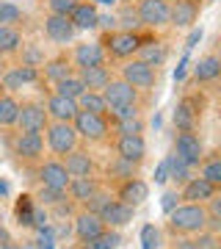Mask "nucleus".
Listing matches in <instances>:
<instances>
[{"instance_id": "nucleus-1", "label": "nucleus", "mask_w": 221, "mask_h": 249, "mask_svg": "<svg viewBox=\"0 0 221 249\" xmlns=\"http://www.w3.org/2000/svg\"><path fill=\"white\" fill-rule=\"evenodd\" d=\"M204 230H210V216L204 211V205L180 202L166 213V232L171 238L196 235V232H204Z\"/></svg>"}, {"instance_id": "nucleus-2", "label": "nucleus", "mask_w": 221, "mask_h": 249, "mask_svg": "<svg viewBox=\"0 0 221 249\" xmlns=\"http://www.w3.org/2000/svg\"><path fill=\"white\" fill-rule=\"evenodd\" d=\"M97 42L102 45L108 61H127V58H136V53H138L141 34L122 31V28H111V31H102L100 34Z\"/></svg>"}, {"instance_id": "nucleus-3", "label": "nucleus", "mask_w": 221, "mask_h": 249, "mask_svg": "<svg viewBox=\"0 0 221 249\" xmlns=\"http://www.w3.org/2000/svg\"><path fill=\"white\" fill-rule=\"evenodd\" d=\"M72 127L78 130L80 142H86V144H108L114 139V130H111V122H108L105 114L78 111L75 119H72Z\"/></svg>"}, {"instance_id": "nucleus-4", "label": "nucleus", "mask_w": 221, "mask_h": 249, "mask_svg": "<svg viewBox=\"0 0 221 249\" xmlns=\"http://www.w3.org/2000/svg\"><path fill=\"white\" fill-rule=\"evenodd\" d=\"M44 147H47L50 155L64 158V155H69L72 150L80 147V136L72 127V122H50L44 127Z\"/></svg>"}, {"instance_id": "nucleus-5", "label": "nucleus", "mask_w": 221, "mask_h": 249, "mask_svg": "<svg viewBox=\"0 0 221 249\" xmlns=\"http://www.w3.org/2000/svg\"><path fill=\"white\" fill-rule=\"evenodd\" d=\"M202 111H204V97L199 94H186L174 106V114H171V124L174 130H183V133H196V127L202 122Z\"/></svg>"}, {"instance_id": "nucleus-6", "label": "nucleus", "mask_w": 221, "mask_h": 249, "mask_svg": "<svg viewBox=\"0 0 221 249\" xmlns=\"http://www.w3.org/2000/svg\"><path fill=\"white\" fill-rule=\"evenodd\" d=\"M119 78L127 80L133 89H138V91H152L158 86L160 70L138 61V58H127V61H122V67H119Z\"/></svg>"}, {"instance_id": "nucleus-7", "label": "nucleus", "mask_w": 221, "mask_h": 249, "mask_svg": "<svg viewBox=\"0 0 221 249\" xmlns=\"http://www.w3.org/2000/svg\"><path fill=\"white\" fill-rule=\"evenodd\" d=\"M11 152H14L22 163H39V160H44V155H47L44 136L42 133H22V130H17L14 139H11Z\"/></svg>"}, {"instance_id": "nucleus-8", "label": "nucleus", "mask_w": 221, "mask_h": 249, "mask_svg": "<svg viewBox=\"0 0 221 249\" xmlns=\"http://www.w3.org/2000/svg\"><path fill=\"white\" fill-rule=\"evenodd\" d=\"M50 124V116L44 111V103L39 100H22L17 116V130L22 133H44V127Z\"/></svg>"}, {"instance_id": "nucleus-9", "label": "nucleus", "mask_w": 221, "mask_h": 249, "mask_svg": "<svg viewBox=\"0 0 221 249\" xmlns=\"http://www.w3.org/2000/svg\"><path fill=\"white\" fill-rule=\"evenodd\" d=\"M36 180H39V186H50V188H58V191H67L72 178H69V172H67V166H64V160L50 155V158H44L36 163Z\"/></svg>"}, {"instance_id": "nucleus-10", "label": "nucleus", "mask_w": 221, "mask_h": 249, "mask_svg": "<svg viewBox=\"0 0 221 249\" xmlns=\"http://www.w3.org/2000/svg\"><path fill=\"white\" fill-rule=\"evenodd\" d=\"M138 19L147 31H163L169 28V0H138L136 3Z\"/></svg>"}, {"instance_id": "nucleus-11", "label": "nucleus", "mask_w": 221, "mask_h": 249, "mask_svg": "<svg viewBox=\"0 0 221 249\" xmlns=\"http://www.w3.org/2000/svg\"><path fill=\"white\" fill-rule=\"evenodd\" d=\"M141 94L144 91L133 89L127 80L122 78H111L108 86L102 89V97H105L108 108H124V106H141Z\"/></svg>"}, {"instance_id": "nucleus-12", "label": "nucleus", "mask_w": 221, "mask_h": 249, "mask_svg": "<svg viewBox=\"0 0 221 249\" xmlns=\"http://www.w3.org/2000/svg\"><path fill=\"white\" fill-rule=\"evenodd\" d=\"M171 152H174L177 158H183L188 163V166H199L204 160V144H202V139L196 133H183V130H177L174 133V147H171Z\"/></svg>"}, {"instance_id": "nucleus-13", "label": "nucleus", "mask_w": 221, "mask_h": 249, "mask_svg": "<svg viewBox=\"0 0 221 249\" xmlns=\"http://www.w3.org/2000/svg\"><path fill=\"white\" fill-rule=\"evenodd\" d=\"M44 36L58 47H67L75 42V36H78V28L72 22L69 17H61V14H47L44 17Z\"/></svg>"}, {"instance_id": "nucleus-14", "label": "nucleus", "mask_w": 221, "mask_h": 249, "mask_svg": "<svg viewBox=\"0 0 221 249\" xmlns=\"http://www.w3.org/2000/svg\"><path fill=\"white\" fill-rule=\"evenodd\" d=\"M108 144L114 147V155L130 160L136 166H141L147 160V139L144 136H114Z\"/></svg>"}, {"instance_id": "nucleus-15", "label": "nucleus", "mask_w": 221, "mask_h": 249, "mask_svg": "<svg viewBox=\"0 0 221 249\" xmlns=\"http://www.w3.org/2000/svg\"><path fill=\"white\" fill-rule=\"evenodd\" d=\"M111 191H114V196L119 199V202L130 205V208H138V205H144L147 199H150V183H147L141 175H138V178L124 180V183L114 186Z\"/></svg>"}, {"instance_id": "nucleus-16", "label": "nucleus", "mask_w": 221, "mask_h": 249, "mask_svg": "<svg viewBox=\"0 0 221 249\" xmlns=\"http://www.w3.org/2000/svg\"><path fill=\"white\" fill-rule=\"evenodd\" d=\"M39 75H42V83L55 86V83H61L64 78L75 75V64H72L69 53H58V55H53V58H44V64L39 67Z\"/></svg>"}, {"instance_id": "nucleus-17", "label": "nucleus", "mask_w": 221, "mask_h": 249, "mask_svg": "<svg viewBox=\"0 0 221 249\" xmlns=\"http://www.w3.org/2000/svg\"><path fill=\"white\" fill-rule=\"evenodd\" d=\"M44 111L50 116V122H72L75 114H78V100H69L58 94V91H47V97H44Z\"/></svg>"}, {"instance_id": "nucleus-18", "label": "nucleus", "mask_w": 221, "mask_h": 249, "mask_svg": "<svg viewBox=\"0 0 221 249\" xmlns=\"http://www.w3.org/2000/svg\"><path fill=\"white\" fill-rule=\"evenodd\" d=\"M191 80L194 83H202V86H213L221 80V53H204L199 61L194 64L191 70Z\"/></svg>"}, {"instance_id": "nucleus-19", "label": "nucleus", "mask_w": 221, "mask_h": 249, "mask_svg": "<svg viewBox=\"0 0 221 249\" xmlns=\"http://www.w3.org/2000/svg\"><path fill=\"white\" fill-rule=\"evenodd\" d=\"M64 166L69 172V178H97V160L91 158V152L78 147V150H72L69 155H64Z\"/></svg>"}, {"instance_id": "nucleus-20", "label": "nucleus", "mask_w": 221, "mask_h": 249, "mask_svg": "<svg viewBox=\"0 0 221 249\" xmlns=\"http://www.w3.org/2000/svg\"><path fill=\"white\" fill-rule=\"evenodd\" d=\"M196 17H199V3H191V0H169V28H177V31L194 28Z\"/></svg>"}, {"instance_id": "nucleus-21", "label": "nucleus", "mask_w": 221, "mask_h": 249, "mask_svg": "<svg viewBox=\"0 0 221 249\" xmlns=\"http://www.w3.org/2000/svg\"><path fill=\"white\" fill-rule=\"evenodd\" d=\"M216 194H219V188L213 186V183H207L202 175H194L188 183H183V186H180V202L204 205L207 199H213Z\"/></svg>"}, {"instance_id": "nucleus-22", "label": "nucleus", "mask_w": 221, "mask_h": 249, "mask_svg": "<svg viewBox=\"0 0 221 249\" xmlns=\"http://www.w3.org/2000/svg\"><path fill=\"white\" fill-rule=\"evenodd\" d=\"M69 58H72V64H75V70H83V67H97V64H108L105 50H102L100 42H78V45L72 47Z\"/></svg>"}, {"instance_id": "nucleus-23", "label": "nucleus", "mask_w": 221, "mask_h": 249, "mask_svg": "<svg viewBox=\"0 0 221 249\" xmlns=\"http://www.w3.org/2000/svg\"><path fill=\"white\" fill-rule=\"evenodd\" d=\"M3 75V86L6 91H19L22 86H31V83H42V75L36 67H25V64H14L9 67L6 72H0Z\"/></svg>"}, {"instance_id": "nucleus-24", "label": "nucleus", "mask_w": 221, "mask_h": 249, "mask_svg": "<svg viewBox=\"0 0 221 249\" xmlns=\"http://www.w3.org/2000/svg\"><path fill=\"white\" fill-rule=\"evenodd\" d=\"M136 58H138V61H144V64H150V67H155V70H160V67L169 61V42H166V39H160V36L155 34L150 42H144V45L138 47Z\"/></svg>"}, {"instance_id": "nucleus-25", "label": "nucleus", "mask_w": 221, "mask_h": 249, "mask_svg": "<svg viewBox=\"0 0 221 249\" xmlns=\"http://www.w3.org/2000/svg\"><path fill=\"white\" fill-rule=\"evenodd\" d=\"M133 216H136V208L119 202V199L114 196V199L102 208L100 219H102V222H105V227H111V230H122V227H127V224L133 222Z\"/></svg>"}, {"instance_id": "nucleus-26", "label": "nucleus", "mask_w": 221, "mask_h": 249, "mask_svg": "<svg viewBox=\"0 0 221 249\" xmlns=\"http://www.w3.org/2000/svg\"><path fill=\"white\" fill-rule=\"evenodd\" d=\"M138 169H141V166H136L130 160L114 155V158L105 163V180H102V183H105L108 188H114V186H119V183H124V180L138 178Z\"/></svg>"}, {"instance_id": "nucleus-27", "label": "nucleus", "mask_w": 221, "mask_h": 249, "mask_svg": "<svg viewBox=\"0 0 221 249\" xmlns=\"http://www.w3.org/2000/svg\"><path fill=\"white\" fill-rule=\"evenodd\" d=\"M105 186L100 178H72L69 186H67V196H69L72 205H83L86 199H91V196L97 194L100 188Z\"/></svg>"}, {"instance_id": "nucleus-28", "label": "nucleus", "mask_w": 221, "mask_h": 249, "mask_svg": "<svg viewBox=\"0 0 221 249\" xmlns=\"http://www.w3.org/2000/svg\"><path fill=\"white\" fill-rule=\"evenodd\" d=\"M69 19L75 22L78 31H97L100 25V11L91 0H78L75 9L69 11Z\"/></svg>"}, {"instance_id": "nucleus-29", "label": "nucleus", "mask_w": 221, "mask_h": 249, "mask_svg": "<svg viewBox=\"0 0 221 249\" xmlns=\"http://www.w3.org/2000/svg\"><path fill=\"white\" fill-rule=\"evenodd\" d=\"M102 230H105V222L100 219V213H91V211L80 208L78 216H75V238L88 241V238H94V235H100Z\"/></svg>"}, {"instance_id": "nucleus-30", "label": "nucleus", "mask_w": 221, "mask_h": 249, "mask_svg": "<svg viewBox=\"0 0 221 249\" xmlns=\"http://www.w3.org/2000/svg\"><path fill=\"white\" fill-rule=\"evenodd\" d=\"M75 75L80 78V83H83L88 91H102V89L108 86V80L114 78V72L108 70V64H97V67H83V70H75Z\"/></svg>"}, {"instance_id": "nucleus-31", "label": "nucleus", "mask_w": 221, "mask_h": 249, "mask_svg": "<svg viewBox=\"0 0 221 249\" xmlns=\"http://www.w3.org/2000/svg\"><path fill=\"white\" fill-rule=\"evenodd\" d=\"M22 45V31L17 25H0V58H17Z\"/></svg>"}, {"instance_id": "nucleus-32", "label": "nucleus", "mask_w": 221, "mask_h": 249, "mask_svg": "<svg viewBox=\"0 0 221 249\" xmlns=\"http://www.w3.org/2000/svg\"><path fill=\"white\" fill-rule=\"evenodd\" d=\"M219 235L213 230L196 232V235H183V238H171V249H216Z\"/></svg>"}, {"instance_id": "nucleus-33", "label": "nucleus", "mask_w": 221, "mask_h": 249, "mask_svg": "<svg viewBox=\"0 0 221 249\" xmlns=\"http://www.w3.org/2000/svg\"><path fill=\"white\" fill-rule=\"evenodd\" d=\"M19 116V100L11 91L0 94V130H14Z\"/></svg>"}, {"instance_id": "nucleus-34", "label": "nucleus", "mask_w": 221, "mask_h": 249, "mask_svg": "<svg viewBox=\"0 0 221 249\" xmlns=\"http://www.w3.org/2000/svg\"><path fill=\"white\" fill-rule=\"evenodd\" d=\"M119 244H122V235H119V230H111V227H105V230L100 232V235H94V238L78 241V247H75V249H116Z\"/></svg>"}, {"instance_id": "nucleus-35", "label": "nucleus", "mask_w": 221, "mask_h": 249, "mask_svg": "<svg viewBox=\"0 0 221 249\" xmlns=\"http://www.w3.org/2000/svg\"><path fill=\"white\" fill-rule=\"evenodd\" d=\"M36 205H42V208H58V211H64L67 208V191H58V188H50V186H39L34 194Z\"/></svg>"}, {"instance_id": "nucleus-36", "label": "nucleus", "mask_w": 221, "mask_h": 249, "mask_svg": "<svg viewBox=\"0 0 221 249\" xmlns=\"http://www.w3.org/2000/svg\"><path fill=\"white\" fill-rule=\"evenodd\" d=\"M166 175L171 180H174L177 186H183V183H188V180L194 178V166H188L183 158H177L174 152L169 155V160H166Z\"/></svg>"}, {"instance_id": "nucleus-37", "label": "nucleus", "mask_w": 221, "mask_h": 249, "mask_svg": "<svg viewBox=\"0 0 221 249\" xmlns=\"http://www.w3.org/2000/svg\"><path fill=\"white\" fill-rule=\"evenodd\" d=\"M116 22H119V28H122V31H133V34H141V31H147V28L141 25V19H138L136 3H124L122 9H119V14H116Z\"/></svg>"}, {"instance_id": "nucleus-38", "label": "nucleus", "mask_w": 221, "mask_h": 249, "mask_svg": "<svg viewBox=\"0 0 221 249\" xmlns=\"http://www.w3.org/2000/svg\"><path fill=\"white\" fill-rule=\"evenodd\" d=\"M196 169H199V175H202L207 183H213V186L221 191V155L219 152H216V155H204V160Z\"/></svg>"}, {"instance_id": "nucleus-39", "label": "nucleus", "mask_w": 221, "mask_h": 249, "mask_svg": "<svg viewBox=\"0 0 221 249\" xmlns=\"http://www.w3.org/2000/svg\"><path fill=\"white\" fill-rule=\"evenodd\" d=\"M78 108L80 111H88V114H108V103L102 97V91H83L78 97Z\"/></svg>"}, {"instance_id": "nucleus-40", "label": "nucleus", "mask_w": 221, "mask_h": 249, "mask_svg": "<svg viewBox=\"0 0 221 249\" xmlns=\"http://www.w3.org/2000/svg\"><path fill=\"white\" fill-rule=\"evenodd\" d=\"M144 114L133 116V119H119V122H111V130L114 136H144Z\"/></svg>"}, {"instance_id": "nucleus-41", "label": "nucleus", "mask_w": 221, "mask_h": 249, "mask_svg": "<svg viewBox=\"0 0 221 249\" xmlns=\"http://www.w3.org/2000/svg\"><path fill=\"white\" fill-rule=\"evenodd\" d=\"M53 91H58V94H64V97H69V100H78L83 91H86V86L80 83L78 75H69V78H64L61 83H55Z\"/></svg>"}, {"instance_id": "nucleus-42", "label": "nucleus", "mask_w": 221, "mask_h": 249, "mask_svg": "<svg viewBox=\"0 0 221 249\" xmlns=\"http://www.w3.org/2000/svg\"><path fill=\"white\" fill-rule=\"evenodd\" d=\"M111 199H114V191H111L108 186H102L97 194L91 196V199H86V202L80 205V208H83V211H91V213H102V208H105Z\"/></svg>"}, {"instance_id": "nucleus-43", "label": "nucleus", "mask_w": 221, "mask_h": 249, "mask_svg": "<svg viewBox=\"0 0 221 249\" xmlns=\"http://www.w3.org/2000/svg\"><path fill=\"white\" fill-rule=\"evenodd\" d=\"M25 22V14L22 9H17L14 3H0V25H22Z\"/></svg>"}, {"instance_id": "nucleus-44", "label": "nucleus", "mask_w": 221, "mask_h": 249, "mask_svg": "<svg viewBox=\"0 0 221 249\" xmlns=\"http://www.w3.org/2000/svg\"><path fill=\"white\" fill-rule=\"evenodd\" d=\"M17 55H19V64H25V67H36L39 70L44 64V53L36 45H22V50Z\"/></svg>"}, {"instance_id": "nucleus-45", "label": "nucleus", "mask_w": 221, "mask_h": 249, "mask_svg": "<svg viewBox=\"0 0 221 249\" xmlns=\"http://www.w3.org/2000/svg\"><path fill=\"white\" fill-rule=\"evenodd\" d=\"M141 247L144 249H160V230L155 224H147L141 230Z\"/></svg>"}, {"instance_id": "nucleus-46", "label": "nucleus", "mask_w": 221, "mask_h": 249, "mask_svg": "<svg viewBox=\"0 0 221 249\" xmlns=\"http://www.w3.org/2000/svg\"><path fill=\"white\" fill-rule=\"evenodd\" d=\"M78 0H47V14H61V17H69V11L75 9Z\"/></svg>"}, {"instance_id": "nucleus-47", "label": "nucleus", "mask_w": 221, "mask_h": 249, "mask_svg": "<svg viewBox=\"0 0 221 249\" xmlns=\"http://www.w3.org/2000/svg\"><path fill=\"white\" fill-rule=\"evenodd\" d=\"M204 211H207V216H210V230H213V227L221 222V191L213 196V199L204 202Z\"/></svg>"}, {"instance_id": "nucleus-48", "label": "nucleus", "mask_w": 221, "mask_h": 249, "mask_svg": "<svg viewBox=\"0 0 221 249\" xmlns=\"http://www.w3.org/2000/svg\"><path fill=\"white\" fill-rule=\"evenodd\" d=\"M177 205H180V191H166V196H163V211L169 213Z\"/></svg>"}, {"instance_id": "nucleus-49", "label": "nucleus", "mask_w": 221, "mask_h": 249, "mask_svg": "<svg viewBox=\"0 0 221 249\" xmlns=\"http://www.w3.org/2000/svg\"><path fill=\"white\" fill-rule=\"evenodd\" d=\"M9 241H14V238H11V232L0 224V247H3V244H9Z\"/></svg>"}, {"instance_id": "nucleus-50", "label": "nucleus", "mask_w": 221, "mask_h": 249, "mask_svg": "<svg viewBox=\"0 0 221 249\" xmlns=\"http://www.w3.org/2000/svg\"><path fill=\"white\" fill-rule=\"evenodd\" d=\"M0 249H22V247H19L17 241H9V244H3V247H0Z\"/></svg>"}, {"instance_id": "nucleus-51", "label": "nucleus", "mask_w": 221, "mask_h": 249, "mask_svg": "<svg viewBox=\"0 0 221 249\" xmlns=\"http://www.w3.org/2000/svg\"><path fill=\"white\" fill-rule=\"evenodd\" d=\"M213 91H216V100L221 103V80H219V83H213Z\"/></svg>"}, {"instance_id": "nucleus-52", "label": "nucleus", "mask_w": 221, "mask_h": 249, "mask_svg": "<svg viewBox=\"0 0 221 249\" xmlns=\"http://www.w3.org/2000/svg\"><path fill=\"white\" fill-rule=\"evenodd\" d=\"M213 232H216V235H219V238H221V222L216 224V227H213Z\"/></svg>"}, {"instance_id": "nucleus-53", "label": "nucleus", "mask_w": 221, "mask_h": 249, "mask_svg": "<svg viewBox=\"0 0 221 249\" xmlns=\"http://www.w3.org/2000/svg\"><path fill=\"white\" fill-rule=\"evenodd\" d=\"M3 91H6V86H3V75H0V94H3Z\"/></svg>"}, {"instance_id": "nucleus-54", "label": "nucleus", "mask_w": 221, "mask_h": 249, "mask_svg": "<svg viewBox=\"0 0 221 249\" xmlns=\"http://www.w3.org/2000/svg\"><path fill=\"white\" fill-rule=\"evenodd\" d=\"M100 3H108V6H114L116 0H100Z\"/></svg>"}, {"instance_id": "nucleus-55", "label": "nucleus", "mask_w": 221, "mask_h": 249, "mask_svg": "<svg viewBox=\"0 0 221 249\" xmlns=\"http://www.w3.org/2000/svg\"><path fill=\"white\" fill-rule=\"evenodd\" d=\"M216 249H221V238H219V244H216Z\"/></svg>"}, {"instance_id": "nucleus-56", "label": "nucleus", "mask_w": 221, "mask_h": 249, "mask_svg": "<svg viewBox=\"0 0 221 249\" xmlns=\"http://www.w3.org/2000/svg\"><path fill=\"white\" fill-rule=\"evenodd\" d=\"M191 3H199V6H202V0H191Z\"/></svg>"}, {"instance_id": "nucleus-57", "label": "nucleus", "mask_w": 221, "mask_h": 249, "mask_svg": "<svg viewBox=\"0 0 221 249\" xmlns=\"http://www.w3.org/2000/svg\"><path fill=\"white\" fill-rule=\"evenodd\" d=\"M0 224H3V219H0Z\"/></svg>"}, {"instance_id": "nucleus-58", "label": "nucleus", "mask_w": 221, "mask_h": 249, "mask_svg": "<svg viewBox=\"0 0 221 249\" xmlns=\"http://www.w3.org/2000/svg\"><path fill=\"white\" fill-rule=\"evenodd\" d=\"M219 155H221V150H219Z\"/></svg>"}, {"instance_id": "nucleus-59", "label": "nucleus", "mask_w": 221, "mask_h": 249, "mask_svg": "<svg viewBox=\"0 0 221 249\" xmlns=\"http://www.w3.org/2000/svg\"><path fill=\"white\" fill-rule=\"evenodd\" d=\"M166 249H171V247H166Z\"/></svg>"}]
</instances>
